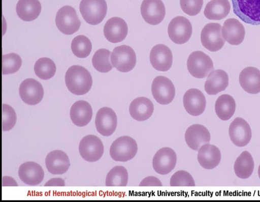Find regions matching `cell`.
Segmentation results:
<instances>
[{
  "instance_id": "6da1fadb",
  "label": "cell",
  "mask_w": 260,
  "mask_h": 202,
  "mask_svg": "<svg viewBox=\"0 0 260 202\" xmlns=\"http://www.w3.org/2000/svg\"><path fill=\"white\" fill-rule=\"evenodd\" d=\"M65 82L71 93L76 95H82L90 90L92 79L86 68L79 65H73L66 73Z\"/></svg>"
},
{
  "instance_id": "7a4b0ae2",
  "label": "cell",
  "mask_w": 260,
  "mask_h": 202,
  "mask_svg": "<svg viewBox=\"0 0 260 202\" xmlns=\"http://www.w3.org/2000/svg\"><path fill=\"white\" fill-rule=\"evenodd\" d=\"M233 12L243 22L260 24V0H232Z\"/></svg>"
},
{
  "instance_id": "3957f363",
  "label": "cell",
  "mask_w": 260,
  "mask_h": 202,
  "mask_svg": "<svg viewBox=\"0 0 260 202\" xmlns=\"http://www.w3.org/2000/svg\"><path fill=\"white\" fill-rule=\"evenodd\" d=\"M138 151L136 140L128 136L116 139L110 148V155L114 161L126 162L132 159Z\"/></svg>"
},
{
  "instance_id": "277c9868",
  "label": "cell",
  "mask_w": 260,
  "mask_h": 202,
  "mask_svg": "<svg viewBox=\"0 0 260 202\" xmlns=\"http://www.w3.org/2000/svg\"><path fill=\"white\" fill-rule=\"evenodd\" d=\"M79 9L87 23L96 25L105 17L107 6L105 0H81Z\"/></svg>"
},
{
  "instance_id": "5b68a950",
  "label": "cell",
  "mask_w": 260,
  "mask_h": 202,
  "mask_svg": "<svg viewBox=\"0 0 260 202\" xmlns=\"http://www.w3.org/2000/svg\"><path fill=\"white\" fill-rule=\"evenodd\" d=\"M187 68L194 77L203 78L214 70V65L209 56L202 51H195L188 57Z\"/></svg>"
},
{
  "instance_id": "8992f818",
  "label": "cell",
  "mask_w": 260,
  "mask_h": 202,
  "mask_svg": "<svg viewBox=\"0 0 260 202\" xmlns=\"http://www.w3.org/2000/svg\"><path fill=\"white\" fill-rule=\"evenodd\" d=\"M55 23L58 29L63 34L70 35L79 29L81 22L75 9L64 6L57 11Z\"/></svg>"
},
{
  "instance_id": "52a82bcc",
  "label": "cell",
  "mask_w": 260,
  "mask_h": 202,
  "mask_svg": "<svg viewBox=\"0 0 260 202\" xmlns=\"http://www.w3.org/2000/svg\"><path fill=\"white\" fill-rule=\"evenodd\" d=\"M113 66L121 72H128L136 64V55L129 46L122 45L115 47L111 55Z\"/></svg>"
},
{
  "instance_id": "ba28073f",
  "label": "cell",
  "mask_w": 260,
  "mask_h": 202,
  "mask_svg": "<svg viewBox=\"0 0 260 202\" xmlns=\"http://www.w3.org/2000/svg\"><path fill=\"white\" fill-rule=\"evenodd\" d=\"M192 27L189 20L183 16H177L170 22L168 33L170 39L175 44L187 42L191 37Z\"/></svg>"
},
{
  "instance_id": "9c48e42d",
  "label": "cell",
  "mask_w": 260,
  "mask_h": 202,
  "mask_svg": "<svg viewBox=\"0 0 260 202\" xmlns=\"http://www.w3.org/2000/svg\"><path fill=\"white\" fill-rule=\"evenodd\" d=\"M153 98L159 104L167 105L172 102L175 96V88L172 81L163 76L154 78L151 85Z\"/></svg>"
},
{
  "instance_id": "30bf717a",
  "label": "cell",
  "mask_w": 260,
  "mask_h": 202,
  "mask_svg": "<svg viewBox=\"0 0 260 202\" xmlns=\"http://www.w3.org/2000/svg\"><path fill=\"white\" fill-rule=\"evenodd\" d=\"M201 41L203 46L210 51L220 50L225 43L221 25L218 23L207 24L202 30Z\"/></svg>"
},
{
  "instance_id": "8fae6325",
  "label": "cell",
  "mask_w": 260,
  "mask_h": 202,
  "mask_svg": "<svg viewBox=\"0 0 260 202\" xmlns=\"http://www.w3.org/2000/svg\"><path fill=\"white\" fill-rule=\"evenodd\" d=\"M104 150L102 141L94 135L84 136L79 145V151L82 158L90 162L100 159L104 153Z\"/></svg>"
},
{
  "instance_id": "7c38bea8",
  "label": "cell",
  "mask_w": 260,
  "mask_h": 202,
  "mask_svg": "<svg viewBox=\"0 0 260 202\" xmlns=\"http://www.w3.org/2000/svg\"><path fill=\"white\" fill-rule=\"evenodd\" d=\"M177 163L175 152L169 147H164L158 150L152 160V166L155 172L159 175H167L175 168Z\"/></svg>"
},
{
  "instance_id": "4fadbf2b",
  "label": "cell",
  "mask_w": 260,
  "mask_h": 202,
  "mask_svg": "<svg viewBox=\"0 0 260 202\" xmlns=\"http://www.w3.org/2000/svg\"><path fill=\"white\" fill-rule=\"evenodd\" d=\"M229 134L232 142L239 147L246 146L252 137V131L249 124L240 117L236 118L231 123Z\"/></svg>"
},
{
  "instance_id": "5bb4252c",
  "label": "cell",
  "mask_w": 260,
  "mask_h": 202,
  "mask_svg": "<svg viewBox=\"0 0 260 202\" xmlns=\"http://www.w3.org/2000/svg\"><path fill=\"white\" fill-rule=\"evenodd\" d=\"M117 118L115 111L108 107H103L97 112L95 125L98 132L104 136L111 135L115 131Z\"/></svg>"
},
{
  "instance_id": "9a60e30c",
  "label": "cell",
  "mask_w": 260,
  "mask_h": 202,
  "mask_svg": "<svg viewBox=\"0 0 260 202\" xmlns=\"http://www.w3.org/2000/svg\"><path fill=\"white\" fill-rule=\"evenodd\" d=\"M19 95L22 100L27 104L35 105L41 102L44 96L42 84L32 78L23 80L19 89Z\"/></svg>"
},
{
  "instance_id": "2e32d148",
  "label": "cell",
  "mask_w": 260,
  "mask_h": 202,
  "mask_svg": "<svg viewBox=\"0 0 260 202\" xmlns=\"http://www.w3.org/2000/svg\"><path fill=\"white\" fill-rule=\"evenodd\" d=\"M141 13L144 20L151 25H157L164 19L165 5L161 0H143Z\"/></svg>"
},
{
  "instance_id": "e0dca14e",
  "label": "cell",
  "mask_w": 260,
  "mask_h": 202,
  "mask_svg": "<svg viewBox=\"0 0 260 202\" xmlns=\"http://www.w3.org/2000/svg\"><path fill=\"white\" fill-rule=\"evenodd\" d=\"M183 103L186 112L192 116L202 114L206 108V100L203 93L197 89L188 90L184 94Z\"/></svg>"
},
{
  "instance_id": "ac0fdd59",
  "label": "cell",
  "mask_w": 260,
  "mask_h": 202,
  "mask_svg": "<svg viewBox=\"0 0 260 202\" xmlns=\"http://www.w3.org/2000/svg\"><path fill=\"white\" fill-rule=\"evenodd\" d=\"M149 59L151 64L157 71H167L172 65L171 50L164 44H159L153 46L150 51Z\"/></svg>"
},
{
  "instance_id": "d6986e66",
  "label": "cell",
  "mask_w": 260,
  "mask_h": 202,
  "mask_svg": "<svg viewBox=\"0 0 260 202\" xmlns=\"http://www.w3.org/2000/svg\"><path fill=\"white\" fill-rule=\"evenodd\" d=\"M184 137L188 147L194 151H198L201 146L209 143L211 139L210 133L207 128L198 124L188 127Z\"/></svg>"
},
{
  "instance_id": "ffe728a7",
  "label": "cell",
  "mask_w": 260,
  "mask_h": 202,
  "mask_svg": "<svg viewBox=\"0 0 260 202\" xmlns=\"http://www.w3.org/2000/svg\"><path fill=\"white\" fill-rule=\"evenodd\" d=\"M128 27L121 18L113 17L107 20L104 27V34L109 42L113 43L122 41L126 37Z\"/></svg>"
},
{
  "instance_id": "44dd1931",
  "label": "cell",
  "mask_w": 260,
  "mask_h": 202,
  "mask_svg": "<svg viewBox=\"0 0 260 202\" xmlns=\"http://www.w3.org/2000/svg\"><path fill=\"white\" fill-rule=\"evenodd\" d=\"M20 180L29 186H36L43 181L44 172L42 167L33 161H28L20 165L18 169Z\"/></svg>"
},
{
  "instance_id": "7402d4cb",
  "label": "cell",
  "mask_w": 260,
  "mask_h": 202,
  "mask_svg": "<svg viewBox=\"0 0 260 202\" xmlns=\"http://www.w3.org/2000/svg\"><path fill=\"white\" fill-rule=\"evenodd\" d=\"M245 28L240 21L234 18L226 19L222 27V35L225 41L233 45L241 44L245 37Z\"/></svg>"
},
{
  "instance_id": "603a6c76",
  "label": "cell",
  "mask_w": 260,
  "mask_h": 202,
  "mask_svg": "<svg viewBox=\"0 0 260 202\" xmlns=\"http://www.w3.org/2000/svg\"><path fill=\"white\" fill-rule=\"evenodd\" d=\"M48 171L53 175L65 173L70 165L69 158L64 152L56 150L48 154L45 159Z\"/></svg>"
},
{
  "instance_id": "cb8c5ba5",
  "label": "cell",
  "mask_w": 260,
  "mask_h": 202,
  "mask_svg": "<svg viewBox=\"0 0 260 202\" xmlns=\"http://www.w3.org/2000/svg\"><path fill=\"white\" fill-rule=\"evenodd\" d=\"M197 159L202 167L206 169H211L219 164L221 153L215 145L206 143L199 149Z\"/></svg>"
},
{
  "instance_id": "d4e9b609",
  "label": "cell",
  "mask_w": 260,
  "mask_h": 202,
  "mask_svg": "<svg viewBox=\"0 0 260 202\" xmlns=\"http://www.w3.org/2000/svg\"><path fill=\"white\" fill-rule=\"evenodd\" d=\"M154 111L152 101L145 97H138L133 100L129 106L131 116L138 121H144L149 119Z\"/></svg>"
},
{
  "instance_id": "484cf974",
  "label": "cell",
  "mask_w": 260,
  "mask_h": 202,
  "mask_svg": "<svg viewBox=\"0 0 260 202\" xmlns=\"http://www.w3.org/2000/svg\"><path fill=\"white\" fill-rule=\"evenodd\" d=\"M239 82L247 93L256 94L260 92V70L253 67H248L242 70Z\"/></svg>"
},
{
  "instance_id": "4316f807",
  "label": "cell",
  "mask_w": 260,
  "mask_h": 202,
  "mask_svg": "<svg viewBox=\"0 0 260 202\" xmlns=\"http://www.w3.org/2000/svg\"><path fill=\"white\" fill-rule=\"evenodd\" d=\"M229 84V77L225 71L217 69L211 72L205 83L204 88L209 95H215L224 91Z\"/></svg>"
},
{
  "instance_id": "83f0119b",
  "label": "cell",
  "mask_w": 260,
  "mask_h": 202,
  "mask_svg": "<svg viewBox=\"0 0 260 202\" xmlns=\"http://www.w3.org/2000/svg\"><path fill=\"white\" fill-rule=\"evenodd\" d=\"M70 116L74 124L78 127H83L91 121L92 109L87 102L84 100L77 101L72 105Z\"/></svg>"
},
{
  "instance_id": "f1b7e54d",
  "label": "cell",
  "mask_w": 260,
  "mask_h": 202,
  "mask_svg": "<svg viewBox=\"0 0 260 202\" xmlns=\"http://www.w3.org/2000/svg\"><path fill=\"white\" fill-rule=\"evenodd\" d=\"M16 10L21 19L30 21L36 19L40 15L41 5L39 0H19Z\"/></svg>"
},
{
  "instance_id": "f546056e",
  "label": "cell",
  "mask_w": 260,
  "mask_h": 202,
  "mask_svg": "<svg viewBox=\"0 0 260 202\" xmlns=\"http://www.w3.org/2000/svg\"><path fill=\"white\" fill-rule=\"evenodd\" d=\"M231 9L228 0H211L208 2L205 8V16L210 20H221L225 18Z\"/></svg>"
},
{
  "instance_id": "4dcf8cb0",
  "label": "cell",
  "mask_w": 260,
  "mask_h": 202,
  "mask_svg": "<svg viewBox=\"0 0 260 202\" xmlns=\"http://www.w3.org/2000/svg\"><path fill=\"white\" fill-rule=\"evenodd\" d=\"M235 110L236 102L233 97L228 94H223L218 97L215 104V111L220 120H230Z\"/></svg>"
},
{
  "instance_id": "1f68e13d",
  "label": "cell",
  "mask_w": 260,
  "mask_h": 202,
  "mask_svg": "<svg viewBox=\"0 0 260 202\" xmlns=\"http://www.w3.org/2000/svg\"><path fill=\"white\" fill-rule=\"evenodd\" d=\"M254 167L253 158L249 152L243 151L236 160L234 169L236 175L242 179H246L252 175Z\"/></svg>"
},
{
  "instance_id": "d6a6232c",
  "label": "cell",
  "mask_w": 260,
  "mask_h": 202,
  "mask_svg": "<svg viewBox=\"0 0 260 202\" xmlns=\"http://www.w3.org/2000/svg\"><path fill=\"white\" fill-rule=\"evenodd\" d=\"M128 172L123 166L113 167L107 174L105 184L106 186H126L128 182Z\"/></svg>"
},
{
  "instance_id": "836d02e7",
  "label": "cell",
  "mask_w": 260,
  "mask_h": 202,
  "mask_svg": "<svg viewBox=\"0 0 260 202\" xmlns=\"http://www.w3.org/2000/svg\"><path fill=\"white\" fill-rule=\"evenodd\" d=\"M56 70L55 63L48 57H41L38 59L34 65L36 75L43 80L52 78L54 75Z\"/></svg>"
},
{
  "instance_id": "e575fe53",
  "label": "cell",
  "mask_w": 260,
  "mask_h": 202,
  "mask_svg": "<svg viewBox=\"0 0 260 202\" xmlns=\"http://www.w3.org/2000/svg\"><path fill=\"white\" fill-rule=\"evenodd\" d=\"M110 51L105 48L98 49L92 59L94 68L99 72L107 73L111 70L113 66L110 61Z\"/></svg>"
},
{
  "instance_id": "d590c367",
  "label": "cell",
  "mask_w": 260,
  "mask_h": 202,
  "mask_svg": "<svg viewBox=\"0 0 260 202\" xmlns=\"http://www.w3.org/2000/svg\"><path fill=\"white\" fill-rule=\"evenodd\" d=\"M92 49V44L86 36L79 35L75 37L71 43V49L73 54L78 57L88 56Z\"/></svg>"
},
{
  "instance_id": "8d00e7d4",
  "label": "cell",
  "mask_w": 260,
  "mask_h": 202,
  "mask_svg": "<svg viewBox=\"0 0 260 202\" xmlns=\"http://www.w3.org/2000/svg\"><path fill=\"white\" fill-rule=\"evenodd\" d=\"M22 61L16 53H10L2 56V74H8L17 72L20 68Z\"/></svg>"
},
{
  "instance_id": "74e56055",
  "label": "cell",
  "mask_w": 260,
  "mask_h": 202,
  "mask_svg": "<svg viewBox=\"0 0 260 202\" xmlns=\"http://www.w3.org/2000/svg\"><path fill=\"white\" fill-rule=\"evenodd\" d=\"M171 186H194L191 175L185 170H180L174 173L170 179Z\"/></svg>"
},
{
  "instance_id": "f35d334b",
  "label": "cell",
  "mask_w": 260,
  "mask_h": 202,
  "mask_svg": "<svg viewBox=\"0 0 260 202\" xmlns=\"http://www.w3.org/2000/svg\"><path fill=\"white\" fill-rule=\"evenodd\" d=\"M16 114L14 109L9 105H2V130L9 131L15 126Z\"/></svg>"
},
{
  "instance_id": "ab89813d",
  "label": "cell",
  "mask_w": 260,
  "mask_h": 202,
  "mask_svg": "<svg viewBox=\"0 0 260 202\" xmlns=\"http://www.w3.org/2000/svg\"><path fill=\"white\" fill-rule=\"evenodd\" d=\"M182 10L189 16L199 14L203 7V0H180Z\"/></svg>"
},
{
  "instance_id": "60d3db41",
  "label": "cell",
  "mask_w": 260,
  "mask_h": 202,
  "mask_svg": "<svg viewBox=\"0 0 260 202\" xmlns=\"http://www.w3.org/2000/svg\"><path fill=\"white\" fill-rule=\"evenodd\" d=\"M162 185L160 181L153 176L145 178L139 184V186H162Z\"/></svg>"
},
{
  "instance_id": "b9f144b4",
  "label": "cell",
  "mask_w": 260,
  "mask_h": 202,
  "mask_svg": "<svg viewBox=\"0 0 260 202\" xmlns=\"http://www.w3.org/2000/svg\"><path fill=\"white\" fill-rule=\"evenodd\" d=\"M45 186H64V181L59 178H52L48 181L45 184Z\"/></svg>"
},
{
  "instance_id": "7bdbcfd3",
  "label": "cell",
  "mask_w": 260,
  "mask_h": 202,
  "mask_svg": "<svg viewBox=\"0 0 260 202\" xmlns=\"http://www.w3.org/2000/svg\"><path fill=\"white\" fill-rule=\"evenodd\" d=\"M258 175L259 178L260 179V165H259V167L258 168Z\"/></svg>"
}]
</instances>
